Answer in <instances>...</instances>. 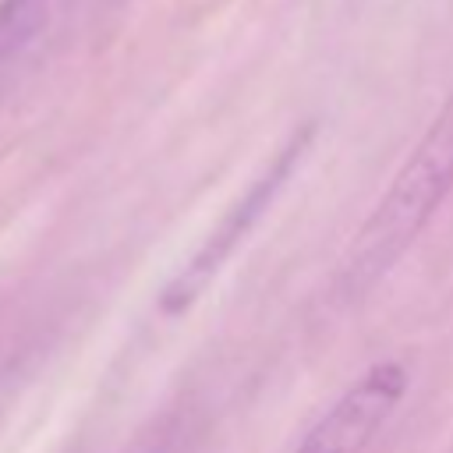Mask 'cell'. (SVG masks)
Instances as JSON below:
<instances>
[{"label": "cell", "mask_w": 453, "mask_h": 453, "mask_svg": "<svg viewBox=\"0 0 453 453\" xmlns=\"http://www.w3.org/2000/svg\"><path fill=\"white\" fill-rule=\"evenodd\" d=\"M407 382L411 375L400 361L368 365L329 403V411L304 432L294 453H365V446L379 435V428L400 407Z\"/></svg>", "instance_id": "7a4b0ae2"}, {"label": "cell", "mask_w": 453, "mask_h": 453, "mask_svg": "<svg viewBox=\"0 0 453 453\" xmlns=\"http://www.w3.org/2000/svg\"><path fill=\"white\" fill-rule=\"evenodd\" d=\"M453 191V92L439 117L428 124L414 152L403 159L375 209L365 216L361 230L347 244L336 273V290L343 297H361L372 290L418 241L428 219L439 212Z\"/></svg>", "instance_id": "6da1fadb"}, {"label": "cell", "mask_w": 453, "mask_h": 453, "mask_svg": "<svg viewBox=\"0 0 453 453\" xmlns=\"http://www.w3.org/2000/svg\"><path fill=\"white\" fill-rule=\"evenodd\" d=\"M50 0H0V99L46 25Z\"/></svg>", "instance_id": "277c9868"}, {"label": "cell", "mask_w": 453, "mask_h": 453, "mask_svg": "<svg viewBox=\"0 0 453 453\" xmlns=\"http://www.w3.org/2000/svg\"><path fill=\"white\" fill-rule=\"evenodd\" d=\"M297 156H301V145L294 142V145H287L283 149V156L248 188V195L219 219V226H212V234L198 244V251L188 258V265L166 283V290H163V297H159V304L170 311V315H177V311H188L195 301H198V294L212 283V276L223 269V262L237 251V244L244 241V234L258 223V216L269 209V202L276 198V191L283 188V180H287V173L294 170V163H297Z\"/></svg>", "instance_id": "3957f363"}]
</instances>
